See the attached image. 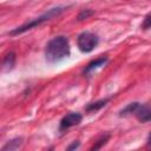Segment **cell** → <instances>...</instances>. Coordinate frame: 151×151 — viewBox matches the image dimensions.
I'll return each mask as SVG.
<instances>
[{
    "instance_id": "7a4b0ae2",
    "label": "cell",
    "mask_w": 151,
    "mask_h": 151,
    "mask_svg": "<svg viewBox=\"0 0 151 151\" xmlns=\"http://www.w3.org/2000/svg\"><path fill=\"white\" fill-rule=\"evenodd\" d=\"M66 8H67V7H65V6H58V7L50 8L47 12H45V13L41 14L40 17H38V18H35V19H32V20L25 22L24 25H21V26H19V27L14 28L13 31L9 32V34H11V35H18V34L25 33V32H27V31H29V29H32V28H34V27H37V26H40L41 24H44V22H46V21H48V20H51V19H53V18L60 15Z\"/></svg>"
},
{
    "instance_id": "52a82bcc",
    "label": "cell",
    "mask_w": 151,
    "mask_h": 151,
    "mask_svg": "<svg viewBox=\"0 0 151 151\" xmlns=\"http://www.w3.org/2000/svg\"><path fill=\"white\" fill-rule=\"evenodd\" d=\"M15 61H17V55L14 52H9L7 53V55L4 58L2 64H1V68L4 71H11L13 70V67L15 66Z\"/></svg>"
},
{
    "instance_id": "277c9868",
    "label": "cell",
    "mask_w": 151,
    "mask_h": 151,
    "mask_svg": "<svg viewBox=\"0 0 151 151\" xmlns=\"http://www.w3.org/2000/svg\"><path fill=\"white\" fill-rule=\"evenodd\" d=\"M83 119V116L78 112H70L66 116H64L59 123V132H64L66 130H68L72 126H76L78 124H80Z\"/></svg>"
},
{
    "instance_id": "3957f363",
    "label": "cell",
    "mask_w": 151,
    "mask_h": 151,
    "mask_svg": "<svg viewBox=\"0 0 151 151\" xmlns=\"http://www.w3.org/2000/svg\"><path fill=\"white\" fill-rule=\"evenodd\" d=\"M99 44V37L96 33H92L90 31L81 32L77 38V45L78 48L83 53H90L92 52Z\"/></svg>"
},
{
    "instance_id": "7c38bea8",
    "label": "cell",
    "mask_w": 151,
    "mask_h": 151,
    "mask_svg": "<svg viewBox=\"0 0 151 151\" xmlns=\"http://www.w3.org/2000/svg\"><path fill=\"white\" fill-rule=\"evenodd\" d=\"M93 11L92 9H85V11H81L79 14H78V20L79 21H81V20H84V19H87L88 17H91V15H93Z\"/></svg>"
},
{
    "instance_id": "8992f818",
    "label": "cell",
    "mask_w": 151,
    "mask_h": 151,
    "mask_svg": "<svg viewBox=\"0 0 151 151\" xmlns=\"http://www.w3.org/2000/svg\"><path fill=\"white\" fill-rule=\"evenodd\" d=\"M107 60H109L107 57H100V58H98V59H96V60H92V61L88 63V65L85 67L84 74H90V73H92V72L96 71L97 68L104 66V65L107 63Z\"/></svg>"
},
{
    "instance_id": "9c48e42d",
    "label": "cell",
    "mask_w": 151,
    "mask_h": 151,
    "mask_svg": "<svg viewBox=\"0 0 151 151\" xmlns=\"http://www.w3.org/2000/svg\"><path fill=\"white\" fill-rule=\"evenodd\" d=\"M139 104L140 103H138V101H133V103H130V104H127L120 112H119V116H122V117H125V116H130V114H133L134 112H136V110H137V107L139 106Z\"/></svg>"
},
{
    "instance_id": "8fae6325",
    "label": "cell",
    "mask_w": 151,
    "mask_h": 151,
    "mask_svg": "<svg viewBox=\"0 0 151 151\" xmlns=\"http://www.w3.org/2000/svg\"><path fill=\"white\" fill-rule=\"evenodd\" d=\"M109 139H110V134H104V136H101L97 142H94V144H93V146L91 147V150L93 151V150H99V149H101V147L107 143Z\"/></svg>"
},
{
    "instance_id": "6da1fadb",
    "label": "cell",
    "mask_w": 151,
    "mask_h": 151,
    "mask_svg": "<svg viewBox=\"0 0 151 151\" xmlns=\"http://www.w3.org/2000/svg\"><path fill=\"white\" fill-rule=\"evenodd\" d=\"M71 47L68 38L65 35H58L52 38L45 47V57L47 63L57 64L67 57H70Z\"/></svg>"
},
{
    "instance_id": "30bf717a",
    "label": "cell",
    "mask_w": 151,
    "mask_h": 151,
    "mask_svg": "<svg viewBox=\"0 0 151 151\" xmlns=\"http://www.w3.org/2000/svg\"><path fill=\"white\" fill-rule=\"evenodd\" d=\"M22 144V138H14L12 140H8L6 145H4V150H17L21 146Z\"/></svg>"
},
{
    "instance_id": "ba28073f",
    "label": "cell",
    "mask_w": 151,
    "mask_h": 151,
    "mask_svg": "<svg viewBox=\"0 0 151 151\" xmlns=\"http://www.w3.org/2000/svg\"><path fill=\"white\" fill-rule=\"evenodd\" d=\"M107 101H109V99L106 98V99H100V100L94 101V103H90V104L86 105L85 110H86L87 112H96V111L103 109V107L107 104Z\"/></svg>"
},
{
    "instance_id": "5b68a950",
    "label": "cell",
    "mask_w": 151,
    "mask_h": 151,
    "mask_svg": "<svg viewBox=\"0 0 151 151\" xmlns=\"http://www.w3.org/2000/svg\"><path fill=\"white\" fill-rule=\"evenodd\" d=\"M133 116H136V118L140 123H147L150 120V117H151L150 106L147 104H139V106L137 107V110L133 113Z\"/></svg>"
},
{
    "instance_id": "5bb4252c",
    "label": "cell",
    "mask_w": 151,
    "mask_h": 151,
    "mask_svg": "<svg viewBox=\"0 0 151 151\" xmlns=\"http://www.w3.org/2000/svg\"><path fill=\"white\" fill-rule=\"evenodd\" d=\"M79 145H80V143H79L78 140H76V142H73L71 145H68V146H67V150H74V149H78V147H79Z\"/></svg>"
},
{
    "instance_id": "4fadbf2b",
    "label": "cell",
    "mask_w": 151,
    "mask_h": 151,
    "mask_svg": "<svg viewBox=\"0 0 151 151\" xmlns=\"http://www.w3.org/2000/svg\"><path fill=\"white\" fill-rule=\"evenodd\" d=\"M142 28L145 29V31L150 28V14H146V17L144 19V22L142 24Z\"/></svg>"
}]
</instances>
